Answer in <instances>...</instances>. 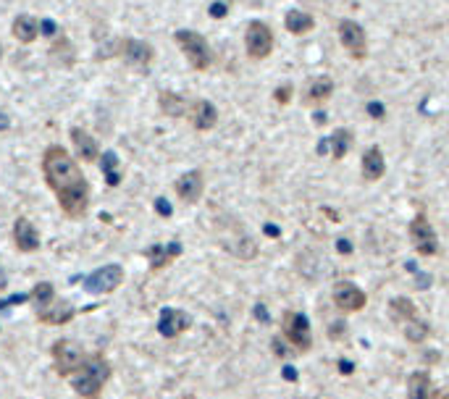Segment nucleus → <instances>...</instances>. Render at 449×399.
Returning a JSON list of instances; mask_svg holds the SVG:
<instances>
[{
  "label": "nucleus",
  "instance_id": "27",
  "mask_svg": "<svg viewBox=\"0 0 449 399\" xmlns=\"http://www.w3.org/2000/svg\"><path fill=\"white\" fill-rule=\"evenodd\" d=\"M331 142H334V158L339 160L347 155L349 145H352V131L347 129H337L334 131V137H331Z\"/></svg>",
  "mask_w": 449,
  "mask_h": 399
},
{
  "label": "nucleus",
  "instance_id": "43",
  "mask_svg": "<svg viewBox=\"0 0 449 399\" xmlns=\"http://www.w3.org/2000/svg\"><path fill=\"white\" fill-rule=\"evenodd\" d=\"M444 399H449V394H447V397H444Z\"/></svg>",
  "mask_w": 449,
  "mask_h": 399
},
{
  "label": "nucleus",
  "instance_id": "29",
  "mask_svg": "<svg viewBox=\"0 0 449 399\" xmlns=\"http://www.w3.org/2000/svg\"><path fill=\"white\" fill-rule=\"evenodd\" d=\"M404 336L410 339V342H423L426 336H428V323H421V321H413V323H407V328H404Z\"/></svg>",
  "mask_w": 449,
  "mask_h": 399
},
{
  "label": "nucleus",
  "instance_id": "34",
  "mask_svg": "<svg viewBox=\"0 0 449 399\" xmlns=\"http://www.w3.org/2000/svg\"><path fill=\"white\" fill-rule=\"evenodd\" d=\"M58 27H55L53 21H40V35H47V37H53Z\"/></svg>",
  "mask_w": 449,
  "mask_h": 399
},
{
  "label": "nucleus",
  "instance_id": "17",
  "mask_svg": "<svg viewBox=\"0 0 449 399\" xmlns=\"http://www.w3.org/2000/svg\"><path fill=\"white\" fill-rule=\"evenodd\" d=\"M11 35L18 40V42H24V45H32L37 37H40V21L35 16H29V13H21L13 19L11 24Z\"/></svg>",
  "mask_w": 449,
  "mask_h": 399
},
{
  "label": "nucleus",
  "instance_id": "42",
  "mask_svg": "<svg viewBox=\"0 0 449 399\" xmlns=\"http://www.w3.org/2000/svg\"><path fill=\"white\" fill-rule=\"evenodd\" d=\"M6 126H8V121H6V119H0V129H6Z\"/></svg>",
  "mask_w": 449,
  "mask_h": 399
},
{
  "label": "nucleus",
  "instance_id": "30",
  "mask_svg": "<svg viewBox=\"0 0 449 399\" xmlns=\"http://www.w3.org/2000/svg\"><path fill=\"white\" fill-rule=\"evenodd\" d=\"M32 297V294H13V297H8V299H0V313L6 310V307H13V305H24L27 299Z\"/></svg>",
  "mask_w": 449,
  "mask_h": 399
},
{
  "label": "nucleus",
  "instance_id": "33",
  "mask_svg": "<svg viewBox=\"0 0 449 399\" xmlns=\"http://www.w3.org/2000/svg\"><path fill=\"white\" fill-rule=\"evenodd\" d=\"M211 16H213V19H223V16H226V3H213V6H211Z\"/></svg>",
  "mask_w": 449,
  "mask_h": 399
},
{
  "label": "nucleus",
  "instance_id": "26",
  "mask_svg": "<svg viewBox=\"0 0 449 399\" xmlns=\"http://www.w3.org/2000/svg\"><path fill=\"white\" fill-rule=\"evenodd\" d=\"M103 177L108 181L110 186H119L121 184V174H119V158H116V153H103Z\"/></svg>",
  "mask_w": 449,
  "mask_h": 399
},
{
  "label": "nucleus",
  "instance_id": "1",
  "mask_svg": "<svg viewBox=\"0 0 449 399\" xmlns=\"http://www.w3.org/2000/svg\"><path fill=\"white\" fill-rule=\"evenodd\" d=\"M42 174L47 186L58 195V205L69 218H82L90 205V186L82 177L79 163L61 145H50L42 153Z\"/></svg>",
  "mask_w": 449,
  "mask_h": 399
},
{
  "label": "nucleus",
  "instance_id": "2",
  "mask_svg": "<svg viewBox=\"0 0 449 399\" xmlns=\"http://www.w3.org/2000/svg\"><path fill=\"white\" fill-rule=\"evenodd\" d=\"M108 379H110V362L100 352H95L92 357L84 360V365L74 376V391L82 399H98Z\"/></svg>",
  "mask_w": 449,
  "mask_h": 399
},
{
  "label": "nucleus",
  "instance_id": "40",
  "mask_svg": "<svg viewBox=\"0 0 449 399\" xmlns=\"http://www.w3.org/2000/svg\"><path fill=\"white\" fill-rule=\"evenodd\" d=\"M326 121V113H315V124H323Z\"/></svg>",
  "mask_w": 449,
  "mask_h": 399
},
{
  "label": "nucleus",
  "instance_id": "11",
  "mask_svg": "<svg viewBox=\"0 0 449 399\" xmlns=\"http://www.w3.org/2000/svg\"><path fill=\"white\" fill-rule=\"evenodd\" d=\"M119 50L124 61H129L132 66H137V69H147V66L153 64V58H156V50L153 45H147L142 40H124L119 42Z\"/></svg>",
  "mask_w": 449,
  "mask_h": 399
},
{
  "label": "nucleus",
  "instance_id": "19",
  "mask_svg": "<svg viewBox=\"0 0 449 399\" xmlns=\"http://www.w3.org/2000/svg\"><path fill=\"white\" fill-rule=\"evenodd\" d=\"M71 142H74V150H76V158H82L84 163H92V160H98V142L92 140L90 134L79 126H74L71 129Z\"/></svg>",
  "mask_w": 449,
  "mask_h": 399
},
{
  "label": "nucleus",
  "instance_id": "25",
  "mask_svg": "<svg viewBox=\"0 0 449 399\" xmlns=\"http://www.w3.org/2000/svg\"><path fill=\"white\" fill-rule=\"evenodd\" d=\"M331 93H334V82L326 79V76H321V79H315V82L308 87L305 102H321L326 100V97H331Z\"/></svg>",
  "mask_w": 449,
  "mask_h": 399
},
{
  "label": "nucleus",
  "instance_id": "18",
  "mask_svg": "<svg viewBox=\"0 0 449 399\" xmlns=\"http://www.w3.org/2000/svg\"><path fill=\"white\" fill-rule=\"evenodd\" d=\"M182 255V244L179 242H171V244H153V247H147V260H150V268L158 270L168 266L174 258Z\"/></svg>",
  "mask_w": 449,
  "mask_h": 399
},
{
  "label": "nucleus",
  "instance_id": "4",
  "mask_svg": "<svg viewBox=\"0 0 449 399\" xmlns=\"http://www.w3.org/2000/svg\"><path fill=\"white\" fill-rule=\"evenodd\" d=\"M50 352H53L55 373H58L61 379H69V376H74V373H76L84 365V360H87V357H84V352L71 342V339H61V342H55Z\"/></svg>",
  "mask_w": 449,
  "mask_h": 399
},
{
  "label": "nucleus",
  "instance_id": "10",
  "mask_svg": "<svg viewBox=\"0 0 449 399\" xmlns=\"http://www.w3.org/2000/svg\"><path fill=\"white\" fill-rule=\"evenodd\" d=\"M334 305L344 313H358L360 307L366 305V292L352 281H339L334 287Z\"/></svg>",
  "mask_w": 449,
  "mask_h": 399
},
{
  "label": "nucleus",
  "instance_id": "22",
  "mask_svg": "<svg viewBox=\"0 0 449 399\" xmlns=\"http://www.w3.org/2000/svg\"><path fill=\"white\" fill-rule=\"evenodd\" d=\"M315 27V19H313L308 11H289L286 13V32L292 35H308Z\"/></svg>",
  "mask_w": 449,
  "mask_h": 399
},
{
  "label": "nucleus",
  "instance_id": "23",
  "mask_svg": "<svg viewBox=\"0 0 449 399\" xmlns=\"http://www.w3.org/2000/svg\"><path fill=\"white\" fill-rule=\"evenodd\" d=\"M389 307H392V318L400 321V323H413V321H418V310H415V305L407 297H395Z\"/></svg>",
  "mask_w": 449,
  "mask_h": 399
},
{
  "label": "nucleus",
  "instance_id": "5",
  "mask_svg": "<svg viewBox=\"0 0 449 399\" xmlns=\"http://www.w3.org/2000/svg\"><path fill=\"white\" fill-rule=\"evenodd\" d=\"M245 47H247V56L252 61H263L271 56L274 50V32L263 21H250L247 32H245Z\"/></svg>",
  "mask_w": 449,
  "mask_h": 399
},
{
  "label": "nucleus",
  "instance_id": "15",
  "mask_svg": "<svg viewBox=\"0 0 449 399\" xmlns=\"http://www.w3.org/2000/svg\"><path fill=\"white\" fill-rule=\"evenodd\" d=\"M189 119H192V126L197 131H208L218 124V111L216 105L208 100H197L189 105Z\"/></svg>",
  "mask_w": 449,
  "mask_h": 399
},
{
  "label": "nucleus",
  "instance_id": "24",
  "mask_svg": "<svg viewBox=\"0 0 449 399\" xmlns=\"http://www.w3.org/2000/svg\"><path fill=\"white\" fill-rule=\"evenodd\" d=\"M187 100H184L182 95H174V93H161V111L165 113V116H171V119H179V116H184L187 113Z\"/></svg>",
  "mask_w": 449,
  "mask_h": 399
},
{
  "label": "nucleus",
  "instance_id": "35",
  "mask_svg": "<svg viewBox=\"0 0 449 399\" xmlns=\"http://www.w3.org/2000/svg\"><path fill=\"white\" fill-rule=\"evenodd\" d=\"M289 93H292V87H289V84L279 87V90H276V100H279V102H289Z\"/></svg>",
  "mask_w": 449,
  "mask_h": 399
},
{
  "label": "nucleus",
  "instance_id": "38",
  "mask_svg": "<svg viewBox=\"0 0 449 399\" xmlns=\"http://www.w3.org/2000/svg\"><path fill=\"white\" fill-rule=\"evenodd\" d=\"M339 371H342V373H352V362H349V360H347V362L342 360V362H339Z\"/></svg>",
  "mask_w": 449,
  "mask_h": 399
},
{
  "label": "nucleus",
  "instance_id": "13",
  "mask_svg": "<svg viewBox=\"0 0 449 399\" xmlns=\"http://www.w3.org/2000/svg\"><path fill=\"white\" fill-rule=\"evenodd\" d=\"M13 244L18 252H37L40 250V232L29 218H16L13 223Z\"/></svg>",
  "mask_w": 449,
  "mask_h": 399
},
{
  "label": "nucleus",
  "instance_id": "12",
  "mask_svg": "<svg viewBox=\"0 0 449 399\" xmlns=\"http://www.w3.org/2000/svg\"><path fill=\"white\" fill-rule=\"evenodd\" d=\"M74 316H76V310H74V305H69L66 299H53V302H47V305L37 307L40 323H47V326H64L69 323Z\"/></svg>",
  "mask_w": 449,
  "mask_h": 399
},
{
  "label": "nucleus",
  "instance_id": "28",
  "mask_svg": "<svg viewBox=\"0 0 449 399\" xmlns=\"http://www.w3.org/2000/svg\"><path fill=\"white\" fill-rule=\"evenodd\" d=\"M32 299L37 302V307L47 305V302H53V299H55V289H53V284H47V281H42V284H37V287L32 289Z\"/></svg>",
  "mask_w": 449,
  "mask_h": 399
},
{
  "label": "nucleus",
  "instance_id": "31",
  "mask_svg": "<svg viewBox=\"0 0 449 399\" xmlns=\"http://www.w3.org/2000/svg\"><path fill=\"white\" fill-rule=\"evenodd\" d=\"M156 210H158L161 215H165V218H168V215L174 213V208H171V203H168L165 197H158V200H156Z\"/></svg>",
  "mask_w": 449,
  "mask_h": 399
},
{
  "label": "nucleus",
  "instance_id": "3",
  "mask_svg": "<svg viewBox=\"0 0 449 399\" xmlns=\"http://www.w3.org/2000/svg\"><path fill=\"white\" fill-rule=\"evenodd\" d=\"M176 45L182 47V53L187 56L189 66H192L194 71H208L213 64V53H211V45H208V40L192 32V29H179L176 32Z\"/></svg>",
  "mask_w": 449,
  "mask_h": 399
},
{
  "label": "nucleus",
  "instance_id": "16",
  "mask_svg": "<svg viewBox=\"0 0 449 399\" xmlns=\"http://www.w3.org/2000/svg\"><path fill=\"white\" fill-rule=\"evenodd\" d=\"M205 189V179L200 171H187L179 181H176V195L182 197L184 203H197Z\"/></svg>",
  "mask_w": 449,
  "mask_h": 399
},
{
  "label": "nucleus",
  "instance_id": "37",
  "mask_svg": "<svg viewBox=\"0 0 449 399\" xmlns=\"http://www.w3.org/2000/svg\"><path fill=\"white\" fill-rule=\"evenodd\" d=\"M339 252H352V244L347 239H339Z\"/></svg>",
  "mask_w": 449,
  "mask_h": 399
},
{
  "label": "nucleus",
  "instance_id": "9",
  "mask_svg": "<svg viewBox=\"0 0 449 399\" xmlns=\"http://www.w3.org/2000/svg\"><path fill=\"white\" fill-rule=\"evenodd\" d=\"M339 40H342V45L352 53V58L363 61V58L368 56L366 29L360 27L358 21H342L339 24Z\"/></svg>",
  "mask_w": 449,
  "mask_h": 399
},
{
  "label": "nucleus",
  "instance_id": "36",
  "mask_svg": "<svg viewBox=\"0 0 449 399\" xmlns=\"http://www.w3.org/2000/svg\"><path fill=\"white\" fill-rule=\"evenodd\" d=\"M255 316L260 318L263 323H268V313H266V307H263V305H257V307H255Z\"/></svg>",
  "mask_w": 449,
  "mask_h": 399
},
{
  "label": "nucleus",
  "instance_id": "39",
  "mask_svg": "<svg viewBox=\"0 0 449 399\" xmlns=\"http://www.w3.org/2000/svg\"><path fill=\"white\" fill-rule=\"evenodd\" d=\"M284 379H286V381H294V379H297V373H294V368H284Z\"/></svg>",
  "mask_w": 449,
  "mask_h": 399
},
{
  "label": "nucleus",
  "instance_id": "8",
  "mask_svg": "<svg viewBox=\"0 0 449 399\" xmlns=\"http://www.w3.org/2000/svg\"><path fill=\"white\" fill-rule=\"evenodd\" d=\"M410 239H413L415 250L421 255H436V250H439L436 232H433V226L428 223L426 215H415L410 221Z\"/></svg>",
  "mask_w": 449,
  "mask_h": 399
},
{
  "label": "nucleus",
  "instance_id": "20",
  "mask_svg": "<svg viewBox=\"0 0 449 399\" xmlns=\"http://www.w3.org/2000/svg\"><path fill=\"white\" fill-rule=\"evenodd\" d=\"M407 399H433L431 376L426 371H415L407 381Z\"/></svg>",
  "mask_w": 449,
  "mask_h": 399
},
{
  "label": "nucleus",
  "instance_id": "14",
  "mask_svg": "<svg viewBox=\"0 0 449 399\" xmlns=\"http://www.w3.org/2000/svg\"><path fill=\"white\" fill-rule=\"evenodd\" d=\"M189 316L182 313V310H174V307H165L163 313H161V321H158V331L165 336V339H174L179 336L182 331L189 328Z\"/></svg>",
  "mask_w": 449,
  "mask_h": 399
},
{
  "label": "nucleus",
  "instance_id": "21",
  "mask_svg": "<svg viewBox=\"0 0 449 399\" xmlns=\"http://www.w3.org/2000/svg\"><path fill=\"white\" fill-rule=\"evenodd\" d=\"M384 171H386V163H384L381 150L378 148L366 150V155H363V179H368V181H378V179L384 177Z\"/></svg>",
  "mask_w": 449,
  "mask_h": 399
},
{
  "label": "nucleus",
  "instance_id": "32",
  "mask_svg": "<svg viewBox=\"0 0 449 399\" xmlns=\"http://www.w3.org/2000/svg\"><path fill=\"white\" fill-rule=\"evenodd\" d=\"M368 113L373 116V119H384L386 111H384V105L381 102H368Z\"/></svg>",
  "mask_w": 449,
  "mask_h": 399
},
{
  "label": "nucleus",
  "instance_id": "41",
  "mask_svg": "<svg viewBox=\"0 0 449 399\" xmlns=\"http://www.w3.org/2000/svg\"><path fill=\"white\" fill-rule=\"evenodd\" d=\"M266 232L271 234V237H276V234H279V229H276V226H266Z\"/></svg>",
  "mask_w": 449,
  "mask_h": 399
},
{
  "label": "nucleus",
  "instance_id": "6",
  "mask_svg": "<svg viewBox=\"0 0 449 399\" xmlns=\"http://www.w3.org/2000/svg\"><path fill=\"white\" fill-rule=\"evenodd\" d=\"M121 284H124V268L116 266V263L103 266V268H98L95 273H90V276L84 279V289H87L90 294H110V292H116Z\"/></svg>",
  "mask_w": 449,
  "mask_h": 399
},
{
  "label": "nucleus",
  "instance_id": "7",
  "mask_svg": "<svg viewBox=\"0 0 449 399\" xmlns=\"http://www.w3.org/2000/svg\"><path fill=\"white\" fill-rule=\"evenodd\" d=\"M284 334H286V339L300 350V352H308V350L313 347L310 321H308V316H303V313H286Z\"/></svg>",
  "mask_w": 449,
  "mask_h": 399
}]
</instances>
